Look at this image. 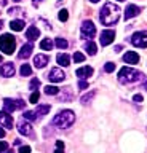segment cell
Masks as SVG:
<instances>
[{
	"label": "cell",
	"mask_w": 147,
	"mask_h": 153,
	"mask_svg": "<svg viewBox=\"0 0 147 153\" xmlns=\"http://www.w3.org/2000/svg\"><path fill=\"white\" fill-rule=\"evenodd\" d=\"M99 19H101L104 26H112V24H115L120 19V8L115 3L107 2L99 11Z\"/></svg>",
	"instance_id": "obj_1"
},
{
	"label": "cell",
	"mask_w": 147,
	"mask_h": 153,
	"mask_svg": "<svg viewBox=\"0 0 147 153\" xmlns=\"http://www.w3.org/2000/svg\"><path fill=\"white\" fill-rule=\"evenodd\" d=\"M74 121H75V113L72 110H63L53 118V126L59 129H67L74 124Z\"/></svg>",
	"instance_id": "obj_2"
},
{
	"label": "cell",
	"mask_w": 147,
	"mask_h": 153,
	"mask_svg": "<svg viewBox=\"0 0 147 153\" xmlns=\"http://www.w3.org/2000/svg\"><path fill=\"white\" fill-rule=\"evenodd\" d=\"M141 80H144V75H142L139 70L130 69V67H123V69L118 72V81L123 85L136 83V81H141Z\"/></svg>",
	"instance_id": "obj_3"
},
{
	"label": "cell",
	"mask_w": 147,
	"mask_h": 153,
	"mask_svg": "<svg viewBox=\"0 0 147 153\" xmlns=\"http://www.w3.org/2000/svg\"><path fill=\"white\" fill-rule=\"evenodd\" d=\"M16 48V38L11 35V33H3L0 37V50H2L5 54H11Z\"/></svg>",
	"instance_id": "obj_4"
},
{
	"label": "cell",
	"mask_w": 147,
	"mask_h": 153,
	"mask_svg": "<svg viewBox=\"0 0 147 153\" xmlns=\"http://www.w3.org/2000/svg\"><path fill=\"white\" fill-rule=\"evenodd\" d=\"M18 108H24V102L21 99H5L3 100V110L7 113H11Z\"/></svg>",
	"instance_id": "obj_5"
},
{
	"label": "cell",
	"mask_w": 147,
	"mask_h": 153,
	"mask_svg": "<svg viewBox=\"0 0 147 153\" xmlns=\"http://www.w3.org/2000/svg\"><path fill=\"white\" fill-rule=\"evenodd\" d=\"M131 43L137 48H147V30H141L136 32L131 37Z\"/></svg>",
	"instance_id": "obj_6"
},
{
	"label": "cell",
	"mask_w": 147,
	"mask_h": 153,
	"mask_svg": "<svg viewBox=\"0 0 147 153\" xmlns=\"http://www.w3.org/2000/svg\"><path fill=\"white\" fill-rule=\"evenodd\" d=\"M94 35H96V26H94L91 21H83V24H82V38L90 40V38H93Z\"/></svg>",
	"instance_id": "obj_7"
},
{
	"label": "cell",
	"mask_w": 147,
	"mask_h": 153,
	"mask_svg": "<svg viewBox=\"0 0 147 153\" xmlns=\"http://www.w3.org/2000/svg\"><path fill=\"white\" fill-rule=\"evenodd\" d=\"M66 78V74L61 69H51L50 70V74H48V80L50 81H53V83H59V81H63Z\"/></svg>",
	"instance_id": "obj_8"
},
{
	"label": "cell",
	"mask_w": 147,
	"mask_h": 153,
	"mask_svg": "<svg viewBox=\"0 0 147 153\" xmlns=\"http://www.w3.org/2000/svg\"><path fill=\"white\" fill-rule=\"evenodd\" d=\"M0 124H2L3 128H7V129H11L13 128V118H11L10 113L5 112V110H3V112H0Z\"/></svg>",
	"instance_id": "obj_9"
},
{
	"label": "cell",
	"mask_w": 147,
	"mask_h": 153,
	"mask_svg": "<svg viewBox=\"0 0 147 153\" xmlns=\"http://www.w3.org/2000/svg\"><path fill=\"white\" fill-rule=\"evenodd\" d=\"M113 38H115V32H113V30H104L101 33V45L102 46L110 45V43L113 42Z\"/></svg>",
	"instance_id": "obj_10"
},
{
	"label": "cell",
	"mask_w": 147,
	"mask_h": 153,
	"mask_svg": "<svg viewBox=\"0 0 147 153\" xmlns=\"http://www.w3.org/2000/svg\"><path fill=\"white\" fill-rule=\"evenodd\" d=\"M0 74H2V76H7V78L15 75V65H13V62H5L2 65V69H0Z\"/></svg>",
	"instance_id": "obj_11"
},
{
	"label": "cell",
	"mask_w": 147,
	"mask_h": 153,
	"mask_svg": "<svg viewBox=\"0 0 147 153\" xmlns=\"http://www.w3.org/2000/svg\"><path fill=\"white\" fill-rule=\"evenodd\" d=\"M32 51H34V45H32V43H26V45H22L18 57H19V59H27V57L32 54Z\"/></svg>",
	"instance_id": "obj_12"
},
{
	"label": "cell",
	"mask_w": 147,
	"mask_h": 153,
	"mask_svg": "<svg viewBox=\"0 0 147 153\" xmlns=\"http://www.w3.org/2000/svg\"><path fill=\"white\" fill-rule=\"evenodd\" d=\"M48 56L46 54H37L35 57H34V65L37 67V69H43V67L48 64Z\"/></svg>",
	"instance_id": "obj_13"
},
{
	"label": "cell",
	"mask_w": 147,
	"mask_h": 153,
	"mask_svg": "<svg viewBox=\"0 0 147 153\" xmlns=\"http://www.w3.org/2000/svg\"><path fill=\"white\" fill-rule=\"evenodd\" d=\"M18 131L22 136H32V126L27 121H19L18 123Z\"/></svg>",
	"instance_id": "obj_14"
},
{
	"label": "cell",
	"mask_w": 147,
	"mask_h": 153,
	"mask_svg": "<svg viewBox=\"0 0 147 153\" xmlns=\"http://www.w3.org/2000/svg\"><path fill=\"white\" fill-rule=\"evenodd\" d=\"M123 61H125L126 64H137V62H139V56H137V53H134V51H128V53H125V56H123Z\"/></svg>",
	"instance_id": "obj_15"
},
{
	"label": "cell",
	"mask_w": 147,
	"mask_h": 153,
	"mask_svg": "<svg viewBox=\"0 0 147 153\" xmlns=\"http://www.w3.org/2000/svg\"><path fill=\"white\" fill-rule=\"evenodd\" d=\"M26 37H27L29 42H34V40H37V38L40 37V30L35 26H31L29 29H27V32H26Z\"/></svg>",
	"instance_id": "obj_16"
},
{
	"label": "cell",
	"mask_w": 147,
	"mask_h": 153,
	"mask_svg": "<svg viewBox=\"0 0 147 153\" xmlns=\"http://www.w3.org/2000/svg\"><path fill=\"white\" fill-rule=\"evenodd\" d=\"M139 7H136V5H128L126 10H125V19H131L133 16H137L139 14Z\"/></svg>",
	"instance_id": "obj_17"
},
{
	"label": "cell",
	"mask_w": 147,
	"mask_h": 153,
	"mask_svg": "<svg viewBox=\"0 0 147 153\" xmlns=\"http://www.w3.org/2000/svg\"><path fill=\"white\" fill-rule=\"evenodd\" d=\"M77 75L80 78H88V76L93 75V67H90V65L80 67V69H77Z\"/></svg>",
	"instance_id": "obj_18"
},
{
	"label": "cell",
	"mask_w": 147,
	"mask_h": 153,
	"mask_svg": "<svg viewBox=\"0 0 147 153\" xmlns=\"http://www.w3.org/2000/svg\"><path fill=\"white\" fill-rule=\"evenodd\" d=\"M24 21H21V19H15V21H11L10 22V27H11V30H15V32H21L22 29H24Z\"/></svg>",
	"instance_id": "obj_19"
},
{
	"label": "cell",
	"mask_w": 147,
	"mask_h": 153,
	"mask_svg": "<svg viewBox=\"0 0 147 153\" xmlns=\"http://www.w3.org/2000/svg\"><path fill=\"white\" fill-rule=\"evenodd\" d=\"M56 61H58V64L59 65H63V67H67L70 65V57L67 54H64V53H61V54H58V57H56Z\"/></svg>",
	"instance_id": "obj_20"
},
{
	"label": "cell",
	"mask_w": 147,
	"mask_h": 153,
	"mask_svg": "<svg viewBox=\"0 0 147 153\" xmlns=\"http://www.w3.org/2000/svg\"><path fill=\"white\" fill-rule=\"evenodd\" d=\"M85 50L88 51L90 56H94V54L98 53V46H96V43H94V42H87V45H85Z\"/></svg>",
	"instance_id": "obj_21"
},
{
	"label": "cell",
	"mask_w": 147,
	"mask_h": 153,
	"mask_svg": "<svg viewBox=\"0 0 147 153\" xmlns=\"http://www.w3.org/2000/svg\"><path fill=\"white\" fill-rule=\"evenodd\" d=\"M40 48L45 51H51L53 50V42H51L50 38H43V40L40 42Z\"/></svg>",
	"instance_id": "obj_22"
},
{
	"label": "cell",
	"mask_w": 147,
	"mask_h": 153,
	"mask_svg": "<svg viewBox=\"0 0 147 153\" xmlns=\"http://www.w3.org/2000/svg\"><path fill=\"white\" fill-rule=\"evenodd\" d=\"M94 96H96V91H90V93H87V94H83V96H82L80 102L85 104V105H88V104H90V100H91Z\"/></svg>",
	"instance_id": "obj_23"
},
{
	"label": "cell",
	"mask_w": 147,
	"mask_h": 153,
	"mask_svg": "<svg viewBox=\"0 0 147 153\" xmlns=\"http://www.w3.org/2000/svg\"><path fill=\"white\" fill-rule=\"evenodd\" d=\"M50 112V105H39V107L35 108V113H37V117H43V115H46Z\"/></svg>",
	"instance_id": "obj_24"
},
{
	"label": "cell",
	"mask_w": 147,
	"mask_h": 153,
	"mask_svg": "<svg viewBox=\"0 0 147 153\" xmlns=\"http://www.w3.org/2000/svg\"><path fill=\"white\" fill-rule=\"evenodd\" d=\"M72 97H74V94H72V91H70V88H64L63 94H61V100L66 102V100H70Z\"/></svg>",
	"instance_id": "obj_25"
},
{
	"label": "cell",
	"mask_w": 147,
	"mask_h": 153,
	"mask_svg": "<svg viewBox=\"0 0 147 153\" xmlns=\"http://www.w3.org/2000/svg\"><path fill=\"white\" fill-rule=\"evenodd\" d=\"M45 94H48V96H56V94H59V88L58 86H45Z\"/></svg>",
	"instance_id": "obj_26"
},
{
	"label": "cell",
	"mask_w": 147,
	"mask_h": 153,
	"mask_svg": "<svg viewBox=\"0 0 147 153\" xmlns=\"http://www.w3.org/2000/svg\"><path fill=\"white\" fill-rule=\"evenodd\" d=\"M19 72H21V75H22V76H29V75L32 74V67H31L29 64H22Z\"/></svg>",
	"instance_id": "obj_27"
},
{
	"label": "cell",
	"mask_w": 147,
	"mask_h": 153,
	"mask_svg": "<svg viewBox=\"0 0 147 153\" xmlns=\"http://www.w3.org/2000/svg\"><path fill=\"white\" fill-rule=\"evenodd\" d=\"M54 45L58 46V48H61V50H66V48L69 46V43H67V40H66V38H56Z\"/></svg>",
	"instance_id": "obj_28"
},
{
	"label": "cell",
	"mask_w": 147,
	"mask_h": 153,
	"mask_svg": "<svg viewBox=\"0 0 147 153\" xmlns=\"http://www.w3.org/2000/svg\"><path fill=\"white\" fill-rule=\"evenodd\" d=\"M37 118H39V117H37V113H35V112H29V110H27V112H24V120H29V121H35Z\"/></svg>",
	"instance_id": "obj_29"
},
{
	"label": "cell",
	"mask_w": 147,
	"mask_h": 153,
	"mask_svg": "<svg viewBox=\"0 0 147 153\" xmlns=\"http://www.w3.org/2000/svg\"><path fill=\"white\" fill-rule=\"evenodd\" d=\"M58 16H59V21L66 22V21H67V19H69V13H67V10H61Z\"/></svg>",
	"instance_id": "obj_30"
},
{
	"label": "cell",
	"mask_w": 147,
	"mask_h": 153,
	"mask_svg": "<svg viewBox=\"0 0 147 153\" xmlns=\"http://www.w3.org/2000/svg\"><path fill=\"white\" fill-rule=\"evenodd\" d=\"M39 97H40L39 91H34V93L31 94V97H29V100H31L32 104H37V100H39Z\"/></svg>",
	"instance_id": "obj_31"
},
{
	"label": "cell",
	"mask_w": 147,
	"mask_h": 153,
	"mask_svg": "<svg viewBox=\"0 0 147 153\" xmlns=\"http://www.w3.org/2000/svg\"><path fill=\"white\" fill-rule=\"evenodd\" d=\"M40 86V80L39 78H32V81H31V89H34V91H37V88Z\"/></svg>",
	"instance_id": "obj_32"
},
{
	"label": "cell",
	"mask_w": 147,
	"mask_h": 153,
	"mask_svg": "<svg viewBox=\"0 0 147 153\" xmlns=\"http://www.w3.org/2000/svg\"><path fill=\"white\" fill-rule=\"evenodd\" d=\"M74 61L75 62H83L85 61V54H82V53H75V54H74Z\"/></svg>",
	"instance_id": "obj_33"
},
{
	"label": "cell",
	"mask_w": 147,
	"mask_h": 153,
	"mask_svg": "<svg viewBox=\"0 0 147 153\" xmlns=\"http://www.w3.org/2000/svg\"><path fill=\"white\" fill-rule=\"evenodd\" d=\"M104 70L110 74V72H113V70H115V64H113V62H107V64L104 65Z\"/></svg>",
	"instance_id": "obj_34"
},
{
	"label": "cell",
	"mask_w": 147,
	"mask_h": 153,
	"mask_svg": "<svg viewBox=\"0 0 147 153\" xmlns=\"http://www.w3.org/2000/svg\"><path fill=\"white\" fill-rule=\"evenodd\" d=\"M7 150H8V143L3 142V140H0V153H3V152H7Z\"/></svg>",
	"instance_id": "obj_35"
},
{
	"label": "cell",
	"mask_w": 147,
	"mask_h": 153,
	"mask_svg": "<svg viewBox=\"0 0 147 153\" xmlns=\"http://www.w3.org/2000/svg\"><path fill=\"white\" fill-rule=\"evenodd\" d=\"M78 88H80V89H87V88H88V83H87L85 80H80V81H78Z\"/></svg>",
	"instance_id": "obj_36"
},
{
	"label": "cell",
	"mask_w": 147,
	"mask_h": 153,
	"mask_svg": "<svg viewBox=\"0 0 147 153\" xmlns=\"http://www.w3.org/2000/svg\"><path fill=\"white\" fill-rule=\"evenodd\" d=\"M21 11H22L21 8H10V10H8V13H10V14H18V13H21Z\"/></svg>",
	"instance_id": "obj_37"
},
{
	"label": "cell",
	"mask_w": 147,
	"mask_h": 153,
	"mask_svg": "<svg viewBox=\"0 0 147 153\" xmlns=\"http://www.w3.org/2000/svg\"><path fill=\"white\" fill-rule=\"evenodd\" d=\"M19 153H31V147H27V145L21 147V148H19Z\"/></svg>",
	"instance_id": "obj_38"
},
{
	"label": "cell",
	"mask_w": 147,
	"mask_h": 153,
	"mask_svg": "<svg viewBox=\"0 0 147 153\" xmlns=\"http://www.w3.org/2000/svg\"><path fill=\"white\" fill-rule=\"evenodd\" d=\"M133 100L139 104V102H142V96H141V94H134V97H133Z\"/></svg>",
	"instance_id": "obj_39"
},
{
	"label": "cell",
	"mask_w": 147,
	"mask_h": 153,
	"mask_svg": "<svg viewBox=\"0 0 147 153\" xmlns=\"http://www.w3.org/2000/svg\"><path fill=\"white\" fill-rule=\"evenodd\" d=\"M56 148H64V143L61 140H58V142H56Z\"/></svg>",
	"instance_id": "obj_40"
},
{
	"label": "cell",
	"mask_w": 147,
	"mask_h": 153,
	"mask_svg": "<svg viewBox=\"0 0 147 153\" xmlns=\"http://www.w3.org/2000/svg\"><path fill=\"white\" fill-rule=\"evenodd\" d=\"M2 137H5V129L0 128V139H2Z\"/></svg>",
	"instance_id": "obj_41"
},
{
	"label": "cell",
	"mask_w": 147,
	"mask_h": 153,
	"mask_svg": "<svg viewBox=\"0 0 147 153\" xmlns=\"http://www.w3.org/2000/svg\"><path fill=\"white\" fill-rule=\"evenodd\" d=\"M63 150H64V148H56V152H54V153H64Z\"/></svg>",
	"instance_id": "obj_42"
},
{
	"label": "cell",
	"mask_w": 147,
	"mask_h": 153,
	"mask_svg": "<svg viewBox=\"0 0 147 153\" xmlns=\"http://www.w3.org/2000/svg\"><path fill=\"white\" fill-rule=\"evenodd\" d=\"M2 27H3V21L0 19V30H2Z\"/></svg>",
	"instance_id": "obj_43"
},
{
	"label": "cell",
	"mask_w": 147,
	"mask_h": 153,
	"mask_svg": "<svg viewBox=\"0 0 147 153\" xmlns=\"http://www.w3.org/2000/svg\"><path fill=\"white\" fill-rule=\"evenodd\" d=\"M7 153H15V152H13V150H7Z\"/></svg>",
	"instance_id": "obj_44"
},
{
	"label": "cell",
	"mask_w": 147,
	"mask_h": 153,
	"mask_svg": "<svg viewBox=\"0 0 147 153\" xmlns=\"http://www.w3.org/2000/svg\"><path fill=\"white\" fill-rule=\"evenodd\" d=\"M91 2H93V3H96V2H99V0H91Z\"/></svg>",
	"instance_id": "obj_45"
},
{
	"label": "cell",
	"mask_w": 147,
	"mask_h": 153,
	"mask_svg": "<svg viewBox=\"0 0 147 153\" xmlns=\"http://www.w3.org/2000/svg\"><path fill=\"white\" fill-rule=\"evenodd\" d=\"M13 2H21V0H13Z\"/></svg>",
	"instance_id": "obj_46"
},
{
	"label": "cell",
	"mask_w": 147,
	"mask_h": 153,
	"mask_svg": "<svg viewBox=\"0 0 147 153\" xmlns=\"http://www.w3.org/2000/svg\"><path fill=\"white\" fill-rule=\"evenodd\" d=\"M144 88H146V89H147V83H146V85H144Z\"/></svg>",
	"instance_id": "obj_47"
},
{
	"label": "cell",
	"mask_w": 147,
	"mask_h": 153,
	"mask_svg": "<svg viewBox=\"0 0 147 153\" xmlns=\"http://www.w3.org/2000/svg\"><path fill=\"white\" fill-rule=\"evenodd\" d=\"M0 62H2V54H0Z\"/></svg>",
	"instance_id": "obj_48"
},
{
	"label": "cell",
	"mask_w": 147,
	"mask_h": 153,
	"mask_svg": "<svg viewBox=\"0 0 147 153\" xmlns=\"http://www.w3.org/2000/svg\"><path fill=\"white\" fill-rule=\"evenodd\" d=\"M118 2H123V0H118Z\"/></svg>",
	"instance_id": "obj_49"
}]
</instances>
